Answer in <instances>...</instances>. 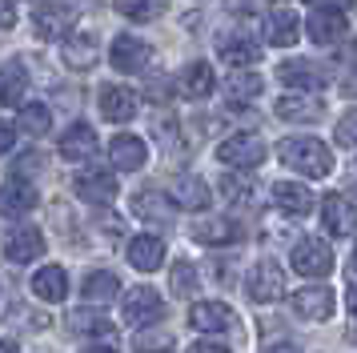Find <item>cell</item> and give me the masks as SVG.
<instances>
[{
    "mask_svg": "<svg viewBox=\"0 0 357 353\" xmlns=\"http://www.w3.org/2000/svg\"><path fill=\"white\" fill-rule=\"evenodd\" d=\"M68 24H73V8H65V4H45L36 13V36L40 40H56Z\"/></svg>",
    "mask_w": 357,
    "mask_h": 353,
    "instance_id": "obj_28",
    "label": "cell"
},
{
    "mask_svg": "<svg viewBox=\"0 0 357 353\" xmlns=\"http://www.w3.org/2000/svg\"><path fill=\"white\" fill-rule=\"evenodd\" d=\"M73 189H77V197L89 201V205H109L116 197V176L109 173V169H84V173H77Z\"/></svg>",
    "mask_w": 357,
    "mask_h": 353,
    "instance_id": "obj_8",
    "label": "cell"
},
{
    "mask_svg": "<svg viewBox=\"0 0 357 353\" xmlns=\"http://www.w3.org/2000/svg\"><path fill=\"white\" fill-rule=\"evenodd\" d=\"M116 13L129 16V20H153V16L161 13V4L157 0H113Z\"/></svg>",
    "mask_w": 357,
    "mask_h": 353,
    "instance_id": "obj_37",
    "label": "cell"
},
{
    "mask_svg": "<svg viewBox=\"0 0 357 353\" xmlns=\"http://www.w3.org/2000/svg\"><path fill=\"white\" fill-rule=\"evenodd\" d=\"M84 353H116L113 345H93V350H84Z\"/></svg>",
    "mask_w": 357,
    "mask_h": 353,
    "instance_id": "obj_48",
    "label": "cell"
},
{
    "mask_svg": "<svg viewBox=\"0 0 357 353\" xmlns=\"http://www.w3.org/2000/svg\"><path fill=\"white\" fill-rule=\"evenodd\" d=\"M132 350H137V353H169V350H173V333H169V329H157V325L137 329Z\"/></svg>",
    "mask_w": 357,
    "mask_h": 353,
    "instance_id": "obj_33",
    "label": "cell"
},
{
    "mask_svg": "<svg viewBox=\"0 0 357 353\" xmlns=\"http://www.w3.org/2000/svg\"><path fill=\"white\" fill-rule=\"evenodd\" d=\"M277 157L301 176H329L333 173V153L317 137H285L277 144Z\"/></svg>",
    "mask_w": 357,
    "mask_h": 353,
    "instance_id": "obj_1",
    "label": "cell"
},
{
    "mask_svg": "<svg viewBox=\"0 0 357 353\" xmlns=\"http://www.w3.org/2000/svg\"><path fill=\"white\" fill-rule=\"evenodd\" d=\"M309 4H317V8H333V4H349V0H309Z\"/></svg>",
    "mask_w": 357,
    "mask_h": 353,
    "instance_id": "obj_47",
    "label": "cell"
},
{
    "mask_svg": "<svg viewBox=\"0 0 357 353\" xmlns=\"http://www.w3.org/2000/svg\"><path fill=\"white\" fill-rule=\"evenodd\" d=\"M217 52H221V57L233 64V73H237V68H245V64H253V61L261 57L257 40H253L249 32H241V29L221 32V40H217Z\"/></svg>",
    "mask_w": 357,
    "mask_h": 353,
    "instance_id": "obj_12",
    "label": "cell"
},
{
    "mask_svg": "<svg viewBox=\"0 0 357 353\" xmlns=\"http://www.w3.org/2000/svg\"><path fill=\"white\" fill-rule=\"evenodd\" d=\"M245 289H249V297L257 305H269L285 293V273H281L277 261H257L253 273H249V281H245Z\"/></svg>",
    "mask_w": 357,
    "mask_h": 353,
    "instance_id": "obj_5",
    "label": "cell"
},
{
    "mask_svg": "<svg viewBox=\"0 0 357 353\" xmlns=\"http://www.w3.org/2000/svg\"><path fill=\"white\" fill-rule=\"evenodd\" d=\"M333 137H337V144H345V149H357V109H349L341 117L337 128H333Z\"/></svg>",
    "mask_w": 357,
    "mask_h": 353,
    "instance_id": "obj_38",
    "label": "cell"
},
{
    "mask_svg": "<svg viewBox=\"0 0 357 353\" xmlns=\"http://www.w3.org/2000/svg\"><path fill=\"white\" fill-rule=\"evenodd\" d=\"M273 205L285 209L289 217H305L309 209H313V193L305 185H297V181H277L273 185Z\"/></svg>",
    "mask_w": 357,
    "mask_h": 353,
    "instance_id": "obj_24",
    "label": "cell"
},
{
    "mask_svg": "<svg viewBox=\"0 0 357 353\" xmlns=\"http://www.w3.org/2000/svg\"><path fill=\"white\" fill-rule=\"evenodd\" d=\"M221 193H225L229 201H249V197H253V181H245V176H225V181H221Z\"/></svg>",
    "mask_w": 357,
    "mask_h": 353,
    "instance_id": "obj_39",
    "label": "cell"
},
{
    "mask_svg": "<svg viewBox=\"0 0 357 353\" xmlns=\"http://www.w3.org/2000/svg\"><path fill=\"white\" fill-rule=\"evenodd\" d=\"M132 209H137V217H145V221H157V225L173 221V205H169V197L157 193V189L137 193V197H132Z\"/></svg>",
    "mask_w": 357,
    "mask_h": 353,
    "instance_id": "obj_29",
    "label": "cell"
},
{
    "mask_svg": "<svg viewBox=\"0 0 357 353\" xmlns=\"http://www.w3.org/2000/svg\"><path fill=\"white\" fill-rule=\"evenodd\" d=\"M277 117L281 121H297V125H313L325 117V105L317 96H281L277 100Z\"/></svg>",
    "mask_w": 357,
    "mask_h": 353,
    "instance_id": "obj_23",
    "label": "cell"
},
{
    "mask_svg": "<svg viewBox=\"0 0 357 353\" xmlns=\"http://www.w3.org/2000/svg\"><path fill=\"white\" fill-rule=\"evenodd\" d=\"M13 24H17V4L0 0V29H13Z\"/></svg>",
    "mask_w": 357,
    "mask_h": 353,
    "instance_id": "obj_41",
    "label": "cell"
},
{
    "mask_svg": "<svg viewBox=\"0 0 357 353\" xmlns=\"http://www.w3.org/2000/svg\"><path fill=\"white\" fill-rule=\"evenodd\" d=\"M225 89H229V96H233V100H253V96H261L265 80H261L257 73H233Z\"/></svg>",
    "mask_w": 357,
    "mask_h": 353,
    "instance_id": "obj_34",
    "label": "cell"
},
{
    "mask_svg": "<svg viewBox=\"0 0 357 353\" xmlns=\"http://www.w3.org/2000/svg\"><path fill=\"white\" fill-rule=\"evenodd\" d=\"M341 93H345V96H357V64H349V73L341 77Z\"/></svg>",
    "mask_w": 357,
    "mask_h": 353,
    "instance_id": "obj_43",
    "label": "cell"
},
{
    "mask_svg": "<svg viewBox=\"0 0 357 353\" xmlns=\"http://www.w3.org/2000/svg\"><path fill=\"white\" fill-rule=\"evenodd\" d=\"M293 313L301 321H325L329 313H333V289L325 285H309V289H297L289 297Z\"/></svg>",
    "mask_w": 357,
    "mask_h": 353,
    "instance_id": "obj_10",
    "label": "cell"
},
{
    "mask_svg": "<svg viewBox=\"0 0 357 353\" xmlns=\"http://www.w3.org/2000/svg\"><path fill=\"white\" fill-rule=\"evenodd\" d=\"M109 160L121 173H137V169H145V160H149V144L141 137H132V133H121V137L109 141Z\"/></svg>",
    "mask_w": 357,
    "mask_h": 353,
    "instance_id": "obj_11",
    "label": "cell"
},
{
    "mask_svg": "<svg viewBox=\"0 0 357 353\" xmlns=\"http://www.w3.org/2000/svg\"><path fill=\"white\" fill-rule=\"evenodd\" d=\"M13 141H17V128L8 125V121H0V157L13 149Z\"/></svg>",
    "mask_w": 357,
    "mask_h": 353,
    "instance_id": "obj_42",
    "label": "cell"
},
{
    "mask_svg": "<svg viewBox=\"0 0 357 353\" xmlns=\"http://www.w3.org/2000/svg\"><path fill=\"white\" fill-rule=\"evenodd\" d=\"M349 309H354V313H357V289H354V297H349Z\"/></svg>",
    "mask_w": 357,
    "mask_h": 353,
    "instance_id": "obj_50",
    "label": "cell"
},
{
    "mask_svg": "<svg viewBox=\"0 0 357 353\" xmlns=\"http://www.w3.org/2000/svg\"><path fill=\"white\" fill-rule=\"evenodd\" d=\"M73 329L77 333H84V337H113V321L105 317V313H93V309H77L73 313Z\"/></svg>",
    "mask_w": 357,
    "mask_h": 353,
    "instance_id": "obj_32",
    "label": "cell"
},
{
    "mask_svg": "<svg viewBox=\"0 0 357 353\" xmlns=\"http://www.w3.org/2000/svg\"><path fill=\"white\" fill-rule=\"evenodd\" d=\"M277 77L285 80L289 89H301V93H317V89H325V68L321 64H313V61H285Z\"/></svg>",
    "mask_w": 357,
    "mask_h": 353,
    "instance_id": "obj_17",
    "label": "cell"
},
{
    "mask_svg": "<svg viewBox=\"0 0 357 353\" xmlns=\"http://www.w3.org/2000/svg\"><path fill=\"white\" fill-rule=\"evenodd\" d=\"M100 112H105V121H116V125H125L137 117V96L132 89L125 84H105L100 89Z\"/></svg>",
    "mask_w": 357,
    "mask_h": 353,
    "instance_id": "obj_15",
    "label": "cell"
},
{
    "mask_svg": "<svg viewBox=\"0 0 357 353\" xmlns=\"http://www.w3.org/2000/svg\"><path fill=\"white\" fill-rule=\"evenodd\" d=\"M165 317V301L157 289H132L129 297H125V321L137 325V329H149V325H157Z\"/></svg>",
    "mask_w": 357,
    "mask_h": 353,
    "instance_id": "obj_6",
    "label": "cell"
},
{
    "mask_svg": "<svg viewBox=\"0 0 357 353\" xmlns=\"http://www.w3.org/2000/svg\"><path fill=\"white\" fill-rule=\"evenodd\" d=\"M213 89H217V77H213V68L205 61H193L181 73V93L189 96V100H205Z\"/></svg>",
    "mask_w": 357,
    "mask_h": 353,
    "instance_id": "obj_27",
    "label": "cell"
},
{
    "mask_svg": "<svg viewBox=\"0 0 357 353\" xmlns=\"http://www.w3.org/2000/svg\"><path fill=\"white\" fill-rule=\"evenodd\" d=\"M109 61H113V68H121V73H145L149 61H153V48H149L141 36L121 32L113 45H109Z\"/></svg>",
    "mask_w": 357,
    "mask_h": 353,
    "instance_id": "obj_4",
    "label": "cell"
},
{
    "mask_svg": "<svg viewBox=\"0 0 357 353\" xmlns=\"http://www.w3.org/2000/svg\"><path fill=\"white\" fill-rule=\"evenodd\" d=\"M49 125H52V112L45 109V105H24V109H20V128H24V133L40 137V133H49Z\"/></svg>",
    "mask_w": 357,
    "mask_h": 353,
    "instance_id": "obj_35",
    "label": "cell"
},
{
    "mask_svg": "<svg viewBox=\"0 0 357 353\" xmlns=\"http://www.w3.org/2000/svg\"><path fill=\"white\" fill-rule=\"evenodd\" d=\"M33 293L40 297V301H49V305L65 301V297H68V277H65V269H61V265H45V269L33 277Z\"/></svg>",
    "mask_w": 357,
    "mask_h": 353,
    "instance_id": "obj_26",
    "label": "cell"
},
{
    "mask_svg": "<svg viewBox=\"0 0 357 353\" xmlns=\"http://www.w3.org/2000/svg\"><path fill=\"white\" fill-rule=\"evenodd\" d=\"M321 221L333 237H349L357 229V205L349 197H341V193H329L321 201Z\"/></svg>",
    "mask_w": 357,
    "mask_h": 353,
    "instance_id": "obj_9",
    "label": "cell"
},
{
    "mask_svg": "<svg viewBox=\"0 0 357 353\" xmlns=\"http://www.w3.org/2000/svg\"><path fill=\"white\" fill-rule=\"evenodd\" d=\"M345 16L337 8H313V16L305 20V32L309 40H317V45H337L341 36H345Z\"/></svg>",
    "mask_w": 357,
    "mask_h": 353,
    "instance_id": "obj_14",
    "label": "cell"
},
{
    "mask_svg": "<svg viewBox=\"0 0 357 353\" xmlns=\"http://www.w3.org/2000/svg\"><path fill=\"white\" fill-rule=\"evenodd\" d=\"M0 353H17V345L13 341H0Z\"/></svg>",
    "mask_w": 357,
    "mask_h": 353,
    "instance_id": "obj_49",
    "label": "cell"
},
{
    "mask_svg": "<svg viewBox=\"0 0 357 353\" xmlns=\"http://www.w3.org/2000/svg\"><path fill=\"white\" fill-rule=\"evenodd\" d=\"M209 185H205V176H193L185 173L173 181V205L189 209V213H201V209H209Z\"/></svg>",
    "mask_w": 357,
    "mask_h": 353,
    "instance_id": "obj_20",
    "label": "cell"
},
{
    "mask_svg": "<svg viewBox=\"0 0 357 353\" xmlns=\"http://www.w3.org/2000/svg\"><path fill=\"white\" fill-rule=\"evenodd\" d=\"M33 169H40V157H36V153H24V157H20V165H17V176L20 173H33Z\"/></svg>",
    "mask_w": 357,
    "mask_h": 353,
    "instance_id": "obj_45",
    "label": "cell"
},
{
    "mask_svg": "<svg viewBox=\"0 0 357 353\" xmlns=\"http://www.w3.org/2000/svg\"><path fill=\"white\" fill-rule=\"evenodd\" d=\"M45 253V233L36 229V225H17L8 237H4V257L13 261V265H29L36 257Z\"/></svg>",
    "mask_w": 357,
    "mask_h": 353,
    "instance_id": "obj_7",
    "label": "cell"
},
{
    "mask_svg": "<svg viewBox=\"0 0 357 353\" xmlns=\"http://www.w3.org/2000/svg\"><path fill=\"white\" fill-rule=\"evenodd\" d=\"M193 237L201 245H233L237 241V225L229 221V217H205V221L193 229Z\"/></svg>",
    "mask_w": 357,
    "mask_h": 353,
    "instance_id": "obj_30",
    "label": "cell"
},
{
    "mask_svg": "<svg viewBox=\"0 0 357 353\" xmlns=\"http://www.w3.org/2000/svg\"><path fill=\"white\" fill-rule=\"evenodd\" d=\"M93 153H97V133L84 125V121L68 125L65 137H61V157L65 160H89Z\"/></svg>",
    "mask_w": 357,
    "mask_h": 353,
    "instance_id": "obj_21",
    "label": "cell"
},
{
    "mask_svg": "<svg viewBox=\"0 0 357 353\" xmlns=\"http://www.w3.org/2000/svg\"><path fill=\"white\" fill-rule=\"evenodd\" d=\"M217 160L229 165V169H257L265 160V141L257 133H233L217 144Z\"/></svg>",
    "mask_w": 357,
    "mask_h": 353,
    "instance_id": "obj_2",
    "label": "cell"
},
{
    "mask_svg": "<svg viewBox=\"0 0 357 353\" xmlns=\"http://www.w3.org/2000/svg\"><path fill=\"white\" fill-rule=\"evenodd\" d=\"M301 36V16L289 13V8H273L265 13V40L277 48H289L293 40Z\"/></svg>",
    "mask_w": 357,
    "mask_h": 353,
    "instance_id": "obj_16",
    "label": "cell"
},
{
    "mask_svg": "<svg viewBox=\"0 0 357 353\" xmlns=\"http://www.w3.org/2000/svg\"><path fill=\"white\" fill-rule=\"evenodd\" d=\"M29 93V68L20 61L0 64V105H20Z\"/></svg>",
    "mask_w": 357,
    "mask_h": 353,
    "instance_id": "obj_25",
    "label": "cell"
},
{
    "mask_svg": "<svg viewBox=\"0 0 357 353\" xmlns=\"http://www.w3.org/2000/svg\"><path fill=\"white\" fill-rule=\"evenodd\" d=\"M189 353H229V345H221V341H197V345H189Z\"/></svg>",
    "mask_w": 357,
    "mask_h": 353,
    "instance_id": "obj_44",
    "label": "cell"
},
{
    "mask_svg": "<svg viewBox=\"0 0 357 353\" xmlns=\"http://www.w3.org/2000/svg\"><path fill=\"white\" fill-rule=\"evenodd\" d=\"M293 269L301 277H325L333 273V249L317 237H301L293 245Z\"/></svg>",
    "mask_w": 357,
    "mask_h": 353,
    "instance_id": "obj_3",
    "label": "cell"
},
{
    "mask_svg": "<svg viewBox=\"0 0 357 353\" xmlns=\"http://www.w3.org/2000/svg\"><path fill=\"white\" fill-rule=\"evenodd\" d=\"M145 96H149V100H169V80L153 77V80H149V89H145Z\"/></svg>",
    "mask_w": 357,
    "mask_h": 353,
    "instance_id": "obj_40",
    "label": "cell"
},
{
    "mask_svg": "<svg viewBox=\"0 0 357 353\" xmlns=\"http://www.w3.org/2000/svg\"><path fill=\"white\" fill-rule=\"evenodd\" d=\"M169 289H173V297H189L197 289V269L189 265V261H177L173 265V273H169Z\"/></svg>",
    "mask_w": 357,
    "mask_h": 353,
    "instance_id": "obj_36",
    "label": "cell"
},
{
    "mask_svg": "<svg viewBox=\"0 0 357 353\" xmlns=\"http://www.w3.org/2000/svg\"><path fill=\"white\" fill-rule=\"evenodd\" d=\"M36 189L24 181V176H8L4 181V189H0V213H8V217H20V213H29L36 209Z\"/></svg>",
    "mask_w": 357,
    "mask_h": 353,
    "instance_id": "obj_19",
    "label": "cell"
},
{
    "mask_svg": "<svg viewBox=\"0 0 357 353\" xmlns=\"http://www.w3.org/2000/svg\"><path fill=\"white\" fill-rule=\"evenodd\" d=\"M265 353H301V350H297V345H269Z\"/></svg>",
    "mask_w": 357,
    "mask_h": 353,
    "instance_id": "obj_46",
    "label": "cell"
},
{
    "mask_svg": "<svg viewBox=\"0 0 357 353\" xmlns=\"http://www.w3.org/2000/svg\"><path fill=\"white\" fill-rule=\"evenodd\" d=\"M237 317H233V309H229L225 301H197L193 309H189V325H193V329H205V333H221Z\"/></svg>",
    "mask_w": 357,
    "mask_h": 353,
    "instance_id": "obj_18",
    "label": "cell"
},
{
    "mask_svg": "<svg viewBox=\"0 0 357 353\" xmlns=\"http://www.w3.org/2000/svg\"><path fill=\"white\" fill-rule=\"evenodd\" d=\"M116 289H121V281H116L113 273H89L84 285H81V293H84V301L89 305H109L116 297Z\"/></svg>",
    "mask_w": 357,
    "mask_h": 353,
    "instance_id": "obj_31",
    "label": "cell"
},
{
    "mask_svg": "<svg viewBox=\"0 0 357 353\" xmlns=\"http://www.w3.org/2000/svg\"><path fill=\"white\" fill-rule=\"evenodd\" d=\"M61 57H65L68 68H77V73H89V68L100 61L97 36H93V32H73V36H65V45H61Z\"/></svg>",
    "mask_w": 357,
    "mask_h": 353,
    "instance_id": "obj_13",
    "label": "cell"
},
{
    "mask_svg": "<svg viewBox=\"0 0 357 353\" xmlns=\"http://www.w3.org/2000/svg\"><path fill=\"white\" fill-rule=\"evenodd\" d=\"M161 261H165V241L161 237L141 233V237L129 241V265H132V269L153 273V269H161Z\"/></svg>",
    "mask_w": 357,
    "mask_h": 353,
    "instance_id": "obj_22",
    "label": "cell"
}]
</instances>
